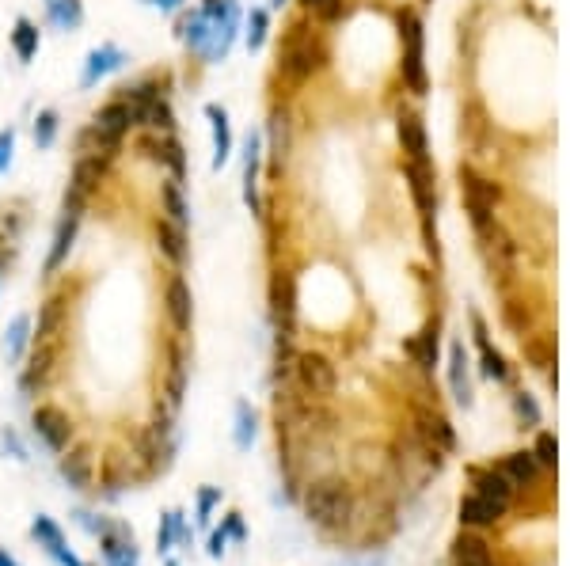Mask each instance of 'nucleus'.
Returning <instances> with one entry per match:
<instances>
[{
	"mask_svg": "<svg viewBox=\"0 0 570 566\" xmlns=\"http://www.w3.org/2000/svg\"><path fill=\"white\" fill-rule=\"evenodd\" d=\"M327 65V46L320 35H312V27L293 23L285 31L282 46H278V76H282L289 88H301L312 76Z\"/></svg>",
	"mask_w": 570,
	"mask_h": 566,
	"instance_id": "obj_1",
	"label": "nucleus"
},
{
	"mask_svg": "<svg viewBox=\"0 0 570 566\" xmlns=\"http://www.w3.org/2000/svg\"><path fill=\"white\" fill-rule=\"evenodd\" d=\"M396 23H399V42H403V57H399L403 88L422 99V95L430 92V76H426V23L411 8H403L396 16Z\"/></svg>",
	"mask_w": 570,
	"mask_h": 566,
	"instance_id": "obj_2",
	"label": "nucleus"
},
{
	"mask_svg": "<svg viewBox=\"0 0 570 566\" xmlns=\"http://www.w3.org/2000/svg\"><path fill=\"white\" fill-rule=\"evenodd\" d=\"M304 513H308V521H316L323 529H339L354 513V494L346 491L342 483L320 479V483H312L304 491Z\"/></svg>",
	"mask_w": 570,
	"mask_h": 566,
	"instance_id": "obj_3",
	"label": "nucleus"
},
{
	"mask_svg": "<svg viewBox=\"0 0 570 566\" xmlns=\"http://www.w3.org/2000/svg\"><path fill=\"white\" fill-rule=\"evenodd\" d=\"M460 198H464V213H468L472 228L483 236V232L498 221V217H494L498 187H494L487 175H479L472 164H460Z\"/></svg>",
	"mask_w": 570,
	"mask_h": 566,
	"instance_id": "obj_4",
	"label": "nucleus"
},
{
	"mask_svg": "<svg viewBox=\"0 0 570 566\" xmlns=\"http://www.w3.org/2000/svg\"><path fill=\"white\" fill-rule=\"evenodd\" d=\"M293 377L312 399H327L339 388V369L331 365V358H323L316 350H304L293 358Z\"/></svg>",
	"mask_w": 570,
	"mask_h": 566,
	"instance_id": "obj_5",
	"label": "nucleus"
},
{
	"mask_svg": "<svg viewBox=\"0 0 570 566\" xmlns=\"http://www.w3.org/2000/svg\"><path fill=\"white\" fill-rule=\"evenodd\" d=\"M31 430H35V437L42 441L46 453L61 456L69 449V441H73V418L65 415L61 407L42 403V407H35V415H31Z\"/></svg>",
	"mask_w": 570,
	"mask_h": 566,
	"instance_id": "obj_6",
	"label": "nucleus"
},
{
	"mask_svg": "<svg viewBox=\"0 0 570 566\" xmlns=\"http://www.w3.org/2000/svg\"><path fill=\"white\" fill-rule=\"evenodd\" d=\"M126 61H130L126 50L114 46V42H99V46H92V50L84 54V65H80V88L88 92V88H95L99 80H107L111 73H122Z\"/></svg>",
	"mask_w": 570,
	"mask_h": 566,
	"instance_id": "obj_7",
	"label": "nucleus"
},
{
	"mask_svg": "<svg viewBox=\"0 0 570 566\" xmlns=\"http://www.w3.org/2000/svg\"><path fill=\"white\" fill-rule=\"evenodd\" d=\"M403 179L411 190V202L422 213V221H434L437 213V171L434 164H415V160H403Z\"/></svg>",
	"mask_w": 570,
	"mask_h": 566,
	"instance_id": "obj_8",
	"label": "nucleus"
},
{
	"mask_svg": "<svg viewBox=\"0 0 570 566\" xmlns=\"http://www.w3.org/2000/svg\"><path fill=\"white\" fill-rule=\"evenodd\" d=\"M164 312H168L171 327L179 335H187L190 323H194V297H190V285L183 274H168V285H164Z\"/></svg>",
	"mask_w": 570,
	"mask_h": 566,
	"instance_id": "obj_9",
	"label": "nucleus"
},
{
	"mask_svg": "<svg viewBox=\"0 0 570 566\" xmlns=\"http://www.w3.org/2000/svg\"><path fill=\"white\" fill-rule=\"evenodd\" d=\"M396 133H399V149L407 160H415V164H430V133H426V122H422V114L418 111H403L396 122Z\"/></svg>",
	"mask_w": 570,
	"mask_h": 566,
	"instance_id": "obj_10",
	"label": "nucleus"
},
{
	"mask_svg": "<svg viewBox=\"0 0 570 566\" xmlns=\"http://www.w3.org/2000/svg\"><path fill=\"white\" fill-rule=\"evenodd\" d=\"M92 126H99L103 133H114V137H130L137 126H141V118H137V107L133 103H126L122 95H114V99H107L99 111H95Z\"/></svg>",
	"mask_w": 570,
	"mask_h": 566,
	"instance_id": "obj_11",
	"label": "nucleus"
},
{
	"mask_svg": "<svg viewBox=\"0 0 570 566\" xmlns=\"http://www.w3.org/2000/svg\"><path fill=\"white\" fill-rule=\"evenodd\" d=\"M259 171H263V137L259 130H251L244 137V206L251 213H259L263 202H259Z\"/></svg>",
	"mask_w": 570,
	"mask_h": 566,
	"instance_id": "obj_12",
	"label": "nucleus"
},
{
	"mask_svg": "<svg viewBox=\"0 0 570 566\" xmlns=\"http://www.w3.org/2000/svg\"><path fill=\"white\" fill-rule=\"evenodd\" d=\"M206 118H209V137H213V160H209V168L221 171L232 160V122H228V111L221 103H209Z\"/></svg>",
	"mask_w": 570,
	"mask_h": 566,
	"instance_id": "obj_13",
	"label": "nucleus"
},
{
	"mask_svg": "<svg viewBox=\"0 0 570 566\" xmlns=\"http://www.w3.org/2000/svg\"><path fill=\"white\" fill-rule=\"evenodd\" d=\"M84 221V213H73V209H61L54 228V244H50V255H46V274H57V266L69 259V251L76 244V228Z\"/></svg>",
	"mask_w": 570,
	"mask_h": 566,
	"instance_id": "obj_14",
	"label": "nucleus"
},
{
	"mask_svg": "<svg viewBox=\"0 0 570 566\" xmlns=\"http://www.w3.org/2000/svg\"><path fill=\"white\" fill-rule=\"evenodd\" d=\"M209 31H213V23L206 19V12H202V8H194V12H179V23H175V38L187 46L190 54H206Z\"/></svg>",
	"mask_w": 570,
	"mask_h": 566,
	"instance_id": "obj_15",
	"label": "nucleus"
},
{
	"mask_svg": "<svg viewBox=\"0 0 570 566\" xmlns=\"http://www.w3.org/2000/svg\"><path fill=\"white\" fill-rule=\"evenodd\" d=\"M8 46H12L16 61L31 65L38 57V50H42V27H38L35 19L19 16L16 23H12V31H8Z\"/></svg>",
	"mask_w": 570,
	"mask_h": 566,
	"instance_id": "obj_16",
	"label": "nucleus"
},
{
	"mask_svg": "<svg viewBox=\"0 0 570 566\" xmlns=\"http://www.w3.org/2000/svg\"><path fill=\"white\" fill-rule=\"evenodd\" d=\"M99 551L111 566H137V548H133V536L122 525H111V529L99 536Z\"/></svg>",
	"mask_w": 570,
	"mask_h": 566,
	"instance_id": "obj_17",
	"label": "nucleus"
},
{
	"mask_svg": "<svg viewBox=\"0 0 570 566\" xmlns=\"http://www.w3.org/2000/svg\"><path fill=\"white\" fill-rule=\"evenodd\" d=\"M156 247H160V255L168 259L171 266H183L190 259V244H187V228L171 225V221H156Z\"/></svg>",
	"mask_w": 570,
	"mask_h": 566,
	"instance_id": "obj_18",
	"label": "nucleus"
},
{
	"mask_svg": "<svg viewBox=\"0 0 570 566\" xmlns=\"http://www.w3.org/2000/svg\"><path fill=\"white\" fill-rule=\"evenodd\" d=\"M57 472H61V479H65L73 491H88V487H92V453H88L84 445L73 449V453H65L57 460Z\"/></svg>",
	"mask_w": 570,
	"mask_h": 566,
	"instance_id": "obj_19",
	"label": "nucleus"
},
{
	"mask_svg": "<svg viewBox=\"0 0 570 566\" xmlns=\"http://www.w3.org/2000/svg\"><path fill=\"white\" fill-rule=\"evenodd\" d=\"M240 23H244V19H221V23H213L209 46H206V54H202L209 65H221V61L232 54V46H236V38H240Z\"/></svg>",
	"mask_w": 570,
	"mask_h": 566,
	"instance_id": "obj_20",
	"label": "nucleus"
},
{
	"mask_svg": "<svg viewBox=\"0 0 570 566\" xmlns=\"http://www.w3.org/2000/svg\"><path fill=\"white\" fill-rule=\"evenodd\" d=\"M46 23L61 35H73L84 27V0H46Z\"/></svg>",
	"mask_w": 570,
	"mask_h": 566,
	"instance_id": "obj_21",
	"label": "nucleus"
},
{
	"mask_svg": "<svg viewBox=\"0 0 570 566\" xmlns=\"http://www.w3.org/2000/svg\"><path fill=\"white\" fill-rule=\"evenodd\" d=\"M270 293H274V320L282 327L278 335H289V331H293V312H297V304H293L297 301V285H293L289 274H278Z\"/></svg>",
	"mask_w": 570,
	"mask_h": 566,
	"instance_id": "obj_22",
	"label": "nucleus"
},
{
	"mask_svg": "<svg viewBox=\"0 0 570 566\" xmlns=\"http://www.w3.org/2000/svg\"><path fill=\"white\" fill-rule=\"evenodd\" d=\"M449 388H453V399L460 407L472 403V384H468V350L464 342H453L449 346Z\"/></svg>",
	"mask_w": 570,
	"mask_h": 566,
	"instance_id": "obj_23",
	"label": "nucleus"
},
{
	"mask_svg": "<svg viewBox=\"0 0 570 566\" xmlns=\"http://www.w3.org/2000/svg\"><path fill=\"white\" fill-rule=\"evenodd\" d=\"M31 339H35L31 316H27V312H19L16 320L8 323V331H4V354H8V361H12V365H19V361L27 358V346H31Z\"/></svg>",
	"mask_w": 570,
	"mask_h": 566,
	"instance_id": "obj_24",
	"label": "nucleus"
},
{
	"mask_svg": "<svg viewBox=\"0 0 570 566\" xmlns=\"http://www.w3.org/2000/svg\"><path fill=\"white\" fill-rule=\"evenodd\" d=\"M472 483H475V491H472V494H479V498L494 502L498 510H510L513 487H510V479H506L502 472H475V475H472Z\"/></svg>",
	"mask_w": 570,
	"mask_h": 566,
	"instance_id": "obj_25",
	"label": "nucleus"
},
{
	"mask_svg": "<svg viewBox=\"0 0 570 566\" xmlns=\"http://www.w3.org/2000/svg\"><path fill=\"white\" fill-rule=\"evenodd\" d=\"M160 213H164V221H171V225H179V228L190 225V206H187V194H183V183L168 179V183L160 187Z\"/></svg>",
	"mask_w": 570,
	"mask_h": 566,
	"instance_id": "obj_26",
	"label": "nucleus"
},
{
	"mask_svg": "<svg viewBox=\"0 0 570 566\" xmlns=\"http://www.w3.org/2000/svg\"><path fill=\"white\" fill-rule=\"evenodd\" d=\"M437 346H441V327H437V323H426V331L407 342V354L415 358L418 369H426V373H430V369L437 365Z\"/></svg>",
	"mask_w": 570,
	"mask_h": 566,
	"instance_id": "obj_27",
	"label": "nucleus"
},
{
	"mask_svg": "<svg viewBox=\"0 0 570 566\" xmlns=\"http://www.w3.org/2000/svg\"><path fill=\"white\" fill-rule=\"evenodd\" d=\"M502 475L510 479V487H532L540 479V464L532 453H510L502 460Z\"/></svg>",
	"mask_w": 570,
	"mask_h": 566,
	"instance_id": "obj_28",
	"label": "nucleus"
},
{
	"mask_svg": "<svg viewBox=\"0 0 570 566\" xmlns=\"http://www.w3.org/2000/svg\"><path fill=\"white\" fill-rule=\"evenodd\" d=\"M502 513L506 510H498L494 502L479 498V494H468V498L460 502V521H464V525H472V529H487V525H494Z\"/></svg>",
	"mask_w": 570,
	"mask_h": 566,
	"instance_id": "obj_29",
	"label": "nucleus"
},
{
	"mask_svg": "<svg viewBox=\"0 0 570 566\" xmlns=\"http://www.w3.org/2000/svg\"><path fill=\"white\" fill-rule=\"evenodd\" d=\"M156 164L168 171L175 183H183V179H187V152H183V141H179L175 133H168V137H164V145H160V156H156Z\"/></svg>",
	"mask_w": 570,
	"mask_h": 566,
	"instance_id": "obj_30",
	"label": "nucleus"
},
{
	"mask_svg": "<svg viewBox=\"0 0 570 566\" xmlns=\"http://www.w3.org/2000/svg\"><path fill=\"white\" fill-rule=\"evenodd\" d=\"M137 118H141V130H156V133L175 130V111H171L168 95H164V99H152V103H145V107L137 111Z\"/></svg>",
	"mask_w": 570,
	"mask_h": 566,
	"instance_id": "obj_31",
	"label": "nucleus"
},
{
	"mask_svg": "<svg viewBox=\"0 0 570 566\" xmlns=\"http://www.w3.org/2000/svg\"><path fill=\"white\" fill-rule=\"evenodd\" d=\"M240 27H244L247 50H251V54H259V50L266 46V38H270V12H266V8H251Z\"/></svg>",
	"mask_w": 570,
	"mask_h": 566,
	"instance_id": "obj_32",
	"label": "nucleus"
},
{
	"mask_svg": "<svg viewBox=\"0 0 570 566\" xmlns=\"http://www.w3.org/2000/svg\"><path fill=\"white\" fill-rule=\"evenodd\" d=\"M57 133H61V118H57L54 107H46V111L35 114V122H31V141H35V149H54L57 145Z\"/></svg>",
	"mask_w": 570,
	"mask_h": 566,
	"instance_id": "obj_33",
	"label": "nucleus"
},
{
	"mask_svg": "<svg viewBox=\"0 0 570 566\" xmlns=\"http://www.w3.org/2000/svg\"><path fill=\"white\" fill-rule=\"evenodd\" d=\"M190 532L187 525H183V513L179 510H168L164 517H160V532H156V548L160 551H171L175 544H187Z\"/></svg>",
	"mask_w": 570,
	"mask_h": 566,
	"instance_id": "obj_34",
	"label": "nucleus"
},
{
	"mask_svg": "<svg viewBox=\"0 0 570 566\" xmlns=\"http://www.w3.org/2000/svg\"><path fill=\"white\" fill-rule=\"evenodd\" d=\"M456 566H494L491 548L479 540V536H460L456 540Z\"/></svg>",
	"mask_w": 570,
	"mask_h": 566,
	"instance_id": "obj_35",
	"label": "nucleus"
},
{
	"mask_svg": "<svg viewBox=\"0 0 570 566\" xmlns=\"http://www.w3.org/2000/svg\"><path fill=\"white\" fill-rule=\"evenodd\" d=\"M418 422H422V434L434 441V449L449 453V449L456 445L453 430H449V422H445L441 415H430V411H422V415H418Z\"/></svg>",
	"mask_w": 570,
	"mask_h": 566,
	"instance_id": "obj_36",
	"label": "nucleus"
},
{
	"mask_svg": "<svg viewBox=\"0 0 570 566\" xmlns=\"http://www.w3.org/2000/svg\"><path fill=\"white\" fill-rule=\"evenodd\" d=\"M31 536L38 540V548H46V555H54V551L65 548V532L57 529L46 513H38L35 521H31Z\"/></svg>",
	"mask_w": 570,
	"mask_h": 566,
	"instance_id": "obj_37",
	"label": "nucleus"
},
{
	"mask_svg": "<svg viewBox=\"0 0 570 566\" xmlns=\"http://www.w3.org/2000/svg\"><path fill=\"white\" fill-rule=\"evenodd\" d=\"M289 149H293V130H289V118H285L282 111H274V118H270V156H274V160H285V156H289Z\"/></svg>",
	"mask_w": 570,
	"mask_h": 566,
	"instance_id": "obj_38",
	"label": "nucleus"
},
{
	"mask_svg": "<svg viewBox=\"0 0 570 566\" xmlns=\"http://www.w3.org/2000/svg\"><path fill=\"white\" fill-rule=\"evenodd\" d=\"M232 437H236L240 453H247L251 441H255V411H251V403H244V399H236V430H232Z\"/></svg>",
	"mask_w": 570,
	"mask_h": 566,
	"instance_id": "obj_39",
	"label": "nucleus"
},
{
	"mask_svg": "<svg viewBox=\"0 0 570 566\" xmlns=\"http://www.w3.org/2000/svg\"><path fill=\"white\" fill-rule=\"evenodd\" d=\"M57 327H61V301H46L42 308H38L35 342H54Z\"/></svg>",
	"mask_w": 570,
	"mask_h": 566,
	"instance_id": "obj_40",
	"label": "nucleus"
},
{
	"mask_svg": "<svg viewBox=\"0 0 570 566\" xmlns=\"http://www.w3.org/2000/svg\"><path fill=\"white\" fill-rule=\"evenodd\" d=\"M532 456H536V464H540V468H555V460H559V445H555V437H551V434L536 437V449H532Z\"/></svg>",
	"mask_w": 570,
	"mask_h": 566,
	"instance_id": "obj_41",
	"label": "nucleus"
},
{
	"mask_svg": "<svg viewBox=\"0 0 570 566\" xmlns=\"http://www.w3.org/2000/svg\"><path fill=\"white\" fill-rule=\"evenodd\" d=\"M12 164H16V130L4 126V130H0V175H8Z\"/></svg>",
	"mask_w": 570,
	"mask_h": 566,
	"instance_id": "obj_42",
	"label": "nucleus"
},
{
	"mask_svg": "<svg viewBox=\"0 0 570 566\" xmlns=\"http://www.w3.org/2000/svg\"><path fill=\"white\" fill-rule=\"evenodd\" d=\"M0 449H4V453H12V460H19V464H27V460H31V456H27V445L19 441V434L12 430V426H8V430H0Z\"/></svg>",
	"mask_w": 570,
	"mask_h": 566,
	"instance_id": "obj_43",
	"label": "nucleus"
},
{
	"mask_svg": "<svg viewBox=\"0 0 570 566\" xmlns=\"http://www.w3.org/2000/svg\"><path fill=\"white\" fill-rule=\"evenodd\" d=\"M221 502V487H202L198 491V525H209V513Z\"/></svg>",
	"mask_w": 570,
	"mask_h": 566,
	"instance_id": "obj_44",
	"label": "nucleus"
},
{
	"mask_svg": "<svg viewBox=\"0 0 570 566\" xmlns=\"http://www.w3.org/2000/svg\"><path fill=\"white\" fill-rule=\"evenodd\" d=\"M513 407H517V415L525 418L529 426L540 422V407H536V399H532L529 392H517V396H513Z\"/></svg>",
	"mask_w": 570,
	"mask_h": 566,
	"instance_id": "obj_45",
	"label": "nucleus"
},
{
	"mask_svg": "<svg viewBox=\"0 0 570 566\" xmlns=\"http://www.w3.org/2000/svg\"><path fill=\"white\" fill-rule=\"evenodd\" d=\"M221 529H225V536H228V540H236V544H244V540H247L244 517H240V513H228L225 525H221Z\"/></svg>",
	"mask_w": 570,
	"mask_h": 566,
	"instance_id": "obj_46",
	"label": "nucleus"
},
{
	"mask_svg": "<svg viewBox=\"0 0 570 566\" xmlns=\"http://www.w3.org/2000/svg\"><path fill=\"white\" fill-rule=\"evenodd\" d=\"M141 4H149V8L164 12V16H179L187 8V0H141Z\"/></svg>",
	"mask_w": 570,
	"mask_h": 566,
	"instance_id": "obj_47",
	"label": "nucleus"
},
{
	"mask_svg": "<svg viewBox=\"0 0 570 566\" xmlns=\"http://www.w3.org/2000/svg\"><path fill=\"white\" fill-rule=\"evenodd\" d=\"M50 559H54L57 566H88V563H84V559H80V555H76L73 548H69V544H65V548H61V551H54Z\"/></svg>",
	"mask_w": 570,
	"mask_h": 566,
	"instance_id": "obj_48",
	"label": "nucleus"
},
{
	"mask_svg": "<svg viewBox=\"0 0 570 566\" xmlns=\"http://www.w3.org/2000/svg\"><path fill=\"white\" fill-rule=\"evenodd\" d=\"M225 544H228V536H225V529H217L213 532V536H209V555H213V559H221V555H225Z\"/></svg>",
	"mask_w": 570,
	"mask_h": 566,
	"instance_id": "obj_49",
	"label": "nucleus"
},
{
	"mask_svg": "<svg viewBox=\"0 0 570 566\" xmlns=\"http://www.w3.org/2000/svg\"><path fill=\"white\" fill-rule=\"evenodd\" d=\"M0 566H19V563L12 559V555H8V551H0Z\"/></svg>",
	"mask_w": 570,
	"mask_h": 566,
	"instance_id": "obj_50",
	"label": "nucleus"
},
{
	"mask_svg": "<svg viewBox=\"0 0 570 566\" xmlns=\"http://www.w3.org/2000/svg\"><path fill=\"white\" fill-rule=\"evenodd\" d=\"M301 4H304V8H308V12H316V8H320L323 0H301Z\"/></svg>",
	"mask_w": 570,
	"mask_h": 566,
	"instance_id": "obj_51",
	"label": "nucleus"
},
{
	"mask_svg": "<svg viewBox=\"0 0 570 566\" xmlns=\"http://www.w3.org/2000/svg\"><path fill=\"white\" fill-rule=\"evenodd\" d=\"M282 4H289V0H270V8H282Z\"/></svg>",
	"mask_w": 570,
	"mask_h": 566,
	"instance_id": "obj_52",
	"label": "nucleus"
},
{
	"mask_svg": "<svg viewBox=\"0 0 570 566\" xmlns=\"http://www.w3.org/2000/svg\"><path fill=\"white\" fill-rule=\"evenodd\" d=\"M0 278H4V255H0Z\"/></svg>",
	"mask_w": 570,
	"mask_h": 566,
	"instance_id": "obj_53",
	"label": "nucleus"
},
{
	"mask_svg": "<svg viewBox=\"0 0 570 566\" xmlns=\"http://www.w3.org/2000/svg\"><path fill=\"white\" fill-rule=\"evenodd\" d=\"M422 4H434V0H422Z\"/></svg>",
	"mask_w": 570,
	"mask_h": 566,
	"instance_id": "obj_54",
	"label": "nucleus"
},
{
	"mask_svg": "<svg viewBox=\"0 0 570 566\" xmlns=\"http://www.w3.org/2000/svg\"><path fill=\"white\" fill-rule=\"evenodd\" d=\"M107 566H111V563H107Z\"/></svg>",
	"mask_w": 570,
	"mask_h": 566,
	"instance_id": "obj_55",
	"label": "nucleus"
}]
</instances>
